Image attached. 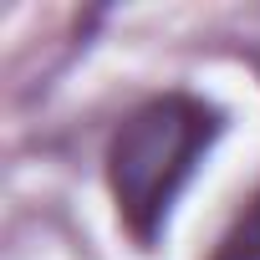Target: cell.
<instances>
[{"instance_id":"obj_1","label":"cell","mask_w":260,"mask_h":260,"mask_svg":"<svg viewBox=\"0 0 260 260\" xmlns=\"http://www.w3.org/2000/svg\"><path fill=\"white\" fill-rule=\"evenodd\" d=\"M214 133H219L214 107H204L199 97H179V92L153 97L117 127V138L107 148V184H112L122 224L138 240H153L164 230L179 189L199 169Z\"/></svg>"},{"instance_id":"obj_2","label":"cell","mask_w":260,"mask_h":260,"mask_svg":"<svg viewBox=\"0 0 260 260\" xmlns=\"http://www.w3.org/2000/svg\"><path fill=\"white\" fill-rule=\"evenodd\" d=\"M214 260H260V194L250 199V209L235 219V230L219 240Z\"/></svg>"}]
</instances>
